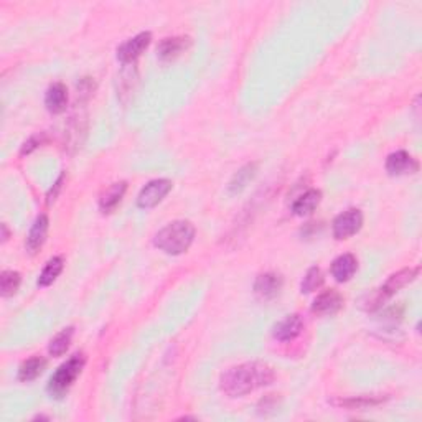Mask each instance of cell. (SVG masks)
Listing matches in <instances>:
<instances>
[{"mask_svg": "<svg viewBox=\"0 0 422 422\" xmlns=\"http://www.w3.org/2000/svg\"><path fill=\"white\" fill-rule=\"evenodd\" d=\"M282 289V277L276 272L261 274L254 282V294L261 301H272L279 296Z\"/></svg>", "mask_w": 422, "mask_h": 422, "instance_id": "ba28073f", "label": "cell"}, {"mask_svg": "<svg viewBox=\"0 0 422 422\" xmlns=\"http://www.w3.org/2000/svg\"><path fill=\"white\" fill-rule=\"evenodd\" d=\"M302 329H304V320L301 318V315L294 314L279 322L274 327L272 335L279 342H292L294 338H297L302 333Z\"/></svg>", "mask_w": 422, "mask_h": 422, "instance_id": "30bf717a", "label": "cell"}, {"mask_svg": "<svg viewBox=\"0 0 422 422\" xmlns=\"http://www.w3.org/2000/svg\"><path fill=\"white\" fill-rule=\"evenodd\" d=\"M254 175H256V163H249V165L243 167V169L231 178V182H229V191H231V194H239V191L244 190L246 185H248L249 180L254 178Z\"/></svg>", "mask_w": 422, "mask_h": 422, "instance_id": "44dd1931", "label": "cell"}, {"mask_svg": "<svg viewBox=\"0 0 422 422\" xmlns=\"http://www.w3.org/2000/svg\"><path fill=\"white\" fill-rule=\"evenodd\" d=\"M358 269V261L353 254H342L331 262V276L337 282H348Z\"/></svg>", "mask_w": 422, "mask_h": 422, "instance_id": "4fadbf2b", "label": "cell"}, {"mask_svg": "<svg viewBox=\"0 0 422 422\" xmlns=\"http://www.w3.org/2000/svg\"><path fill=\"white\" fill-rule=\"evenodd\" d=\"M191 45V40L188 36H174V38H165L159 43L157 55L162 61H174L178 58L182 53L188 50Z\"/></svg>", "mask_w": 422, "mask_h": 422, "instance_id": "8fae6325", "label": "cell"}, {"mask_svg": "<svg viewBox=\"0 0 422 422\" xmlns=\"http://www.w3.org/2000/svg\"><path fill=\"white\" fill-rule=\"evenodd\" d=\"M84 363V355L76 353L73 355L67 363L61 364L58 370L53 373L50 381H48L47 391L50 392V396L55 397V399H61L63 396H67L69 388L73 386V383H75L78 376L83 371Z\"/></svg>", "mask_w": 422, "mask_h": 422, "instance_id": "3957f363", "label": "cell"}, {"mask_svg": "<svg viewBox=\"0 0 422 422\" xmlns=\"http://www.w3.org/2000/svg\"><path fill=\"white\" fill-rule=\"evenodd\" d=\"M419 268H408L389 276L388 281L384 282L378 290H375L371 296H368V301L364 302L363 309L368 310V312L379 309V307L383 305V302H386L389 297H392L396 292H399L401 289H404L406 285H409L411 282L416 281V277L419 276Z\"/></svg>", "mask_w": 422, "mask_h": 422, "instance_id": "277c9868", "label": "cell"}, {"mask_svg": "<svg viewBox=\"0 0 422 422\" xmlns=\"http://www.w3.org/2000/svg\"><path fill=\"white\" fill-rule=\"evenodd\" d=\"M45 106L51 114H61L68 106V89L63 83H53L45 94Z\"/></svg>", "mask_w": 422, "mask_h": 422, "instance_id": "5bb4252c", "label": "cell"}, {"mask_svg": "<svg viewBox=\"0 0 422 422\" xmlns=\"http://www.w3.org/2000/svg\"><path fill=\"white\" fill-rule=\"evenodd\" d=\"M419 165L414 159L404 150H397V152L391 154L386 161V172L392 177H399V175L406 174H414L417 172Z\"/></svg>", "mask_w": 422, "mask_h": 422, "instance_id": "9c48e42d", "label": "cell"}, {"mask_svg": "<svg viewBox=\"0 0 422 422\" xmlns=\"http://www.w3.org/2000/svg\"><path fill=\"white\" fill-rule=\"evenodd\" d=\"M45 368H47V360L42 356H32L19 368V379L22 383H30L42 375Z\"/></svg>", "mask_w": 422, "mask_h": 422, "instance_id": "ac0fdd59", "label": "cell"}, {"mask_svg": "<svg viewBox=\"0 0 422 422\" xmlns=\"http://www.w3.org/2000/svg\"><path fill=\"white\" fill-rule=\"evenodd\" d=\"M20 274L17 270H3L0 276V292L3 297H12L19 290L20 285Z\"/></svg>", "mask_w": 422, "mask_h": 422, "instance_id": "603a6c76", "label": "cell"}, {"mask_svg": "<svg viewBox=\"0 0 422 422\" xmlns=\"http://www.w3.org/2000/svg\"><path fill=\"white\" fill-rule=\"evenodd\" d=\"M73 333H75V329L73 327H68L63 331H60L55 338L50 342V347H48V351H50L51 356H61L68 351L69 345H71V338Z\"/></svg>", "mask_w": 422, "mask_h": 422, "instance_id": "ffe728a7", "label": "cell"}, {"mask_svg": "<svg viewBox=\"0 0 422 422\" xmlns=\"http://www.w3.org/2000/svg\"><path fill=\"white\" fill-rule=\"evenodd\" d=\"M40 144H42V137H40V135H34V137L28 139L25 144H23V147H22V155L30 154L32 150H35L36 147H38Z\"/></svg>", "mask_w": 422, "mask_h": 422, "instance_id": "d4e9b609", "label": "cell"}, {"mask_svg": "<svg viewBox=\"0 0 422 422\" xmlns=\"http://www.w3.org/2000/svg\"><path fill=\"white\" fill-rule=\"evenodd\" d=\"M363 226V215L360 210L343 211L333 220V236L337 239H348L350 236L356 235Z\"/></svg>", "mask_w": 422, "mask_h": 422, "instance_id": "8992f818", "label": "cell"}, {"mask_svg": "<svg viewBox=\"0 0 422 422\" xmlns=\"http://www.w3.org/2000/svg\"><path fill=\"white\" fill-rule=\"evenodd\" d=\"M384 399H386V397L381 396H358V397H350V399H342L338 401L337 404L348 409H366L384 403Z\"/></svg>", "mask_w": 422, "mask_h": 422, "instance_id": "7402d4cb", "label": "cell"}, {"mask_svg": "<svg viewBox=\"0 0 422 422\" xmlns=\"http://www.w3.org/2000/svg\"><path fill=\"white\" fill-rule=\"evenodd\" d=\"M320 200H322V191L317 190V188H312V190L305 191L304 195L298 196L296 202H294L292 213L297 216L310 215V213L320 204Z\"/></svg>", "mask_w": 422, "mask_h": 422, "instance_id": "2e32d148", "label": "cell"}, {"mask_svg": "<svg viewBox=\"0 0 422 422\" xmlns=\"http://www.w3.org/2000/svg\"><path fill=\"white\" fill-rule=\"evenodd\" d=\"M127 190V183L126 182H117L114 185H110L108 190L104 191L99 200V208L102 213H110L113 210H116V207L121 203L122 196H124Z\"/></svg>", "mask_w": 422, "mask_h": 422, "instance_id": "e0dca14e", "label": "cell"}, {"mask_svg": "<svg viewBox=\"0 0 422 422\" xmlns=\"http://www.w3.org/2000/svg\"><path fill=\"white\" fill-rule=\"evenodd\" d=\"M63 178L65 177H63V175H61V177L58 178V182L55 183V188H51V190H50V194H48V203H51L53 200L56 198V195H58V190L61 188V183H63Z\"/></svg>", "mask_w": 422, "mask_h": 422, "instance_id": "484cf974", "label": "cell"}, {"mask_svg": "<svg viewBox=\"0 0 422 422\" xmlns=\"http://www.w3.org/2000/svg\"><path fill=\"white\" fill-rule=\"evenodd\" d=\"M150 40H152V35L149 32H142V34L132 36L117 48V58L122 63H132L147 50Z\"/></svg>", "mask_w": 422, "mask_h": 422, "instance_id": "52a82bcc", "label": "cell"}, {"mask_svg": "<svg viewBox=\"0 0 422 422\" xmlns=\"http://www.w3.org/2000/svg\"><path fill=\"white\" fill-rule=\"evenodd\" d=\"M48 224H50V221H48L47 215H40L38 218L35 220V223L32 224L30 233H28L25 246L28 249V253L35 254L38 251L40 248H42L45 239H47V233H48Z\"/></svg>", "mask_w": 422, "mask_h": 422, "instance_id": "9a60e30c", "label": "cell"}, {"mask_svg": "<svg viewBox=\"0 0 422 422\" xmlns=\"http://www.w3.org/2000/svg\"><path fill=\"white\" fill-rule=\"evenodd\" d=\"M343 307V297L340 296L337 290H327L314 301L312 312L317 315H335Z\"/></svg>", "mask_w": 422, "mask_h": 422, "instance_id": "7c38bea8", "label": "cell"}, {"mask_svg": "<svg viewBox=\"0 0 422 422\" xmlns=\"http://www.w3.org/2000/svg\"><path fill=\"white\" fill-rule=\"evenodd\" d=\"M174 187V183L167 178H157L149 182L142 188L141 194L137 196V207L142 210H150V208L157 207L159 203L169 195V191Z\"/></svg>", "mask_w": 422, "mask_h": 422, "instance_id": "5b68a950", "label": "cell"}, {"mask_svg": "<svg viewBox=\"0 0 422 422\" xmlns=\"http://www.w3.org/2000/svg\"><path fill=\"white\" fill-rule=\"evenodd\" d=\"M9 239V231H7V224H2V241Z\"/></svg>", "mask_w": 422, "mask_h": 422, "instance_id": "4316f807", "label": "cell"}, {"mask_svg": "<svg viewBox=\"0 0 422 422\" xmlns=\"http://www.w3.org/2000/svg\"><path fill=\"white\" fill-rule=\"evenodd\" d=\"M63 257L56 256L53 257L47 262V266H45V269L42 270V274H40L38 277V285L40 288H48V285L53 284V282L56 281V277L60 276L61 270H63Z\"/></svg>", "mask_w": 422, "mask_h": 422, "instance_id": "d6986e66", "label": "cell"}, {"mask_svg": "<svg viewBox=\"0 0 422 422\" xmlns=\"http://www.w3.org/2000/svg\"><path fill=\"white\" fill-rule=\"evenodd\" d=\"M276 379L272 366L262 362H249L229 368L221 375L220 388L229 397H241L269 386Z\"/></svg>", "mask_w": 422, "mask_h": 422, "instance_id": "6da1fadb", "label": "cell"}, {"mask_svg": "<svg viewBox=\"0 0 422 422\" xmlns=\"http://www.w3.org/2000/svg\"><path fill=\"white\" fill-rule=\"evenodd\" d=\"M323 284V274L320 268H317V266H314V268H310L307 270L304 281H302L301 284V292L302 294H310L314 292V290H317L318 288H322Z\"/></svg>", "mask_w": 422, "mask_h": 422, "instance_id": "cb8c5ba5", "label": "cell"}, {"mask_svg": "<svg viewBox=\"0 0 422 422\" xmlns=\"http://www.w3.org/2000/svg\"><path fill=\"white\" fill-rule=\"evenodd\" d=\"M195 239V226L187 220L172 221L154 237L155 248L170 256H178L188 251Z\"/></svg>", "mask_w": 422, "mask_h": 422, "instance_id": "7a4b0ae2", "label": "cell"}]
</instances>
